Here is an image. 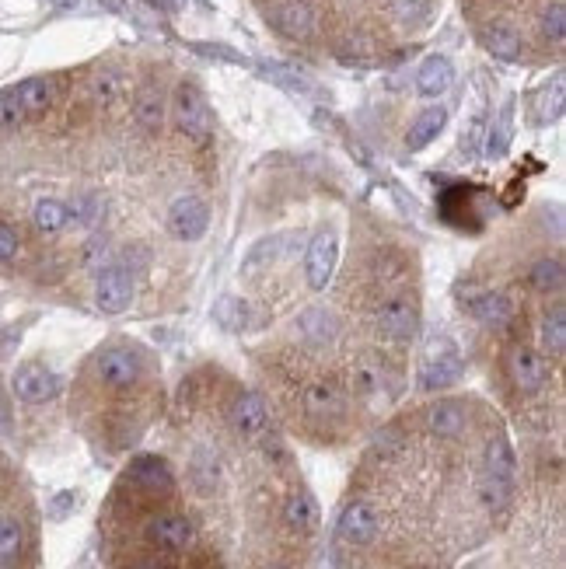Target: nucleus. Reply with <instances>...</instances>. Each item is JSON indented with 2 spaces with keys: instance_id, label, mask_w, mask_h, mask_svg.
Returning a JSON list of instances; mask_svg holds the SVG:
<instances>
[{
  "instance_id": "obj_1",
  "label": "nucleus",
  "mask_w": 566,
  "mask_h": 569,
  "mask_svg": "<svg viewBox=\"0 0 566 569\" xmlns=\"http://www.w3.org/2000/svg\"><path fill=\"white\" fill-rule=\"evenodd\" d=\"M172 119L179 126L182 137L196 140V144H207L210 133H214V112H210L207 98L196 84H179L172 95Z\"/></svg>"
},
{
  "instance_id": "obj_2",
  "label": "nucleus",
  "mask_w": 566,
  "mask_h": 569,
  "mask_svg": "<svg viewBox=\"0 0 566 569\" xmlns=\"http://www.w3.org/2000/svg\"><path fill=\"white\" fill-rule=\"evenodd\" d=\"M95 374L105 388H116V391H126L140 381L144 374V360L133 346H109L95 357Z\"/></svg>"
},
{
  "instance_id": "obj_3",
  "label": "nucleus",
  "mask_w": 566,
  "mask_h": 569,
  "mask_svg": "<svg viewBox=\"0 0 566 569\" xmlns=\"http://www.w3.org/2000/svg\"><path fill=\"white\" fill-rule=\"evenodd\" d=\"M465 364L462 357H458L455 343L451 339H434V343L427 346V357H423L420 364V384L427 391L434 388H448V384H455L462 378Z\"/></svg>"
},
{
  "instance_id": "obj_4",
  "label": "nucleus",
  "mask_w": 566,
  "mask_h": 569,
  "mask_svg": "<svg viewBox=\"0 0 566 569\" xmlns=\"http://www.w3.org/2000/svg\"><path fill=\"white\" fill-rule=\"evenodd\" d=\"M378 329L381 336L395 339V343H409L420 329V304L409 294H395L388 297L378 308Z\"/></svg>"
},
{
  "instance_id": "obj_5",
  "label": "nucleus",
  "mask_w": 566,
  "mask_h": 569,
  "mask_svg": "<svg viewBox=\"0 0 566 569\" xmlns=\"http://www.w3.org/2000/svg\"><path fill=\"white\" fill-rule=\"evenodd\" d=\"M133 301V276L126 266H119V262H112V266H105L102 273H98L95 280V304L102 315H123L126 308H130Z\"/></svg>"
},
{
  "instance_id": "obj_6",
  "label": "nucleus",
  "mask_w": 566,
  "mask_h": 569,
  "mask_svg": "<svg viewBox=\"0 0 566 569\" xmlns=\"http://www.w3.org/2000/svg\"><path fill=\"white\" fill-rule=\"evenodd\" d=\"M378 531H381V517L367 500H350L343 507V514H339V521H336L339 542L357 545V549H360V545H371L374 538H378Z\"/></svg>"
},
{
  "instance_id": "obj_7",
  "label": "nucleus",
  "mask_w": 566,
  "mask_h": 569,
  "mask_svg": "<svg viewBox=\"0 0 566 569\" xmlns=\"http://www.w3.org/2000/svg\"><path fill=\"white\" fill-rule=\"evenodd\" d=\"M507 374H511L514 388H518L521 395H535V391H542L549 381L546 357L528 350V346H514V350L507 353Z\"/></svg>"
},
{
  "instance_id": "obj_8",
  "label": "nucleus",
  "mask_w": 566,
  "mask_h": 569,
  "mask_svg": "<svg viewBox=\"0 0 566 569\" xmlns=\"http://www.w3.org/2000/svg\"><path fill=\"white\" fill-rule=\"evenodd\" d=\"M210 227V210L200 196H182L168 210V231L179 241H200Z\"/></svg>"
},
{
  "instance_id": "obj_9",
  "label": "nucleus",
  "mask_w": 566,
  "mask_h": 569,
  "mask_svg": "<svg viewBox=\"0 0 566 569\" xmlns=\"http://www.w3.org/2000/svg\"><path fill=\"white\" fill-rule=\"evenodd\" d=\"M193 521L182 514H154L147 521V542L158 545L161 552H186L193 545Z\"/></svg>"
},
{
  "instance_id": "obj_10",
  "label": "nucleus",
  "mask_w": 566,
  "mask_h": 569,
  "mask_svg": "<svg viewBox=\"0 0 566 569\" xmlns=\"http://www.w3.org/2000/svg\"><path fill=\"white\" fill-rule=\"evenodd\" d=\"M336 259H339V241L336 234L322 231L311 238L308 245V259H304V273H308V287L311 290H325L336 273Z\"/></svg>"
},
{
  "instance_id": "obj_11",
  "label": "nucleus",
  "mask_w": 566,
  "mask_h": 569,
  "mask_svg": "<svg viewBox=\"0 0 566 569\" xmlns=\"http://www.w3.org/2000/svg\"><path fill=\"white\" fill-rule=\"evenodd\" d=\"M11 388L21 402L39 405V402H49V398L60 391V378H56L53 371H46L42 364H21L11 378Z\"/></svg>"
},
{
  "instance_id": "obj_12",
  "label": "nucleus",
  "mask_w": 566,
  "mask_h": 569,
  "mask_svg": "<svg viewBox=\"0 0 566 569\" xmlns=\"http://www.w3.org/2000/svg\"><path fill=\"white\" fill-rule=\"evenodd\" d=\"M270 25L277 28L280 35H287V39H308L318 25V14L308 0H287V4H280L277 11L270 14Z\"/></svg>"
},
{
  "instance_id": "obj_13",
  "label": "nucleus",
  "mask_w": 566,
  "mask_h": 569,
  "mask_svg": "<svg viewBox=\"0 0 566 569\" xmlns=\"http://www.w3.org/2000/svg\"><path fill=\"white\" fill-rule=\"evenodd\" d=\"M462 308L486 325H507L514 318L511 297L497 294V290H469V294L462 297Z\"/></svg>"
},
{
  "instance_id": "obj_14",
  "label": "nucleus",
  "mask_w": 566,
  "mask_h": 569,
  "mask_svg": "<svg viewBox=\"0 0 566 569\" xmlns=\"http://www.w3.org/2000/svg\"><path fill=\"white\" fill-rule=\"evenodd\" d=\"M130 482L137 489H144L147 496H172L175 489V479L168 472V465L154 454H144L130 465Z\"/></svg>"
},
{
  "instance_id": "obj_15",
  "label": "nucleus",
  "mask_w": 566,
  "mask_h": 569,
  "mask_svg": "<svg viewBox=\"0 0 566 569\" xmlns=\"http://www.w3.org/2000/svg\"><path fill=\"white\" fill-rule=\"evenodd\" d=\"M231 423H235V430L242 437H266V423H270L266 402L256 391H242L235 398V405H231Z\"/></svg>"
},
{
  "instance_id": "obj_16",
  "label": "nucleus",
  "mask_w": 566,
  "mask_h": 569,
  "mask_svg": "<svg viewBox=\"0 0 566 569\" xmlns=\"http://www.w3.org/2000/svg\"><path fill=\"white\" fill-rule=\"evenodd\" d=\"M14 95H18L25 119H39V116H46V112L53 109L56 81H53V77H28V81L14 84Z\"/></svg>"
},
{
  "instance_id": "obj_17",
  "label": "nucleus",
  "mask_w": 566,
  "mask_h": 569,
  "mask_svg": "<svg viewBox=\"0 0 566 569\" xmlns=\"http://www.w3.org/2000/svg\"><path fill=\"white\" fill-rule=\"evenodd\" d=\"M304 409L315 419H332L346 409V398L332 381H311L308 388H304Z\"/></svg>"
},
{
  "instance_id": "obj_18",
  "label": "nucleus",
  "mask_w": 566,
  "mask_h": 569,
  "mask_svg": "<svg viewBox=\"0 0 566 569\" xmlns=\"http://www.w3.org/2000/svg\"><path fill=\"white\" fill-rule=\"evenodd\" d=\"M451 81H455V67H451L448 56H430L416 74V91L423 98H441L451 88Z\"/></svg>"
},
{
  "instance_id": "obj_19",
  "label": "nucleus",
  "mask_w": 566,
  "mask_h": 569,
  "mask_svg": "<svg viewBox=\"0 0 566 569\" xmlns=\"http://www.w3.org/2000/svg\"><path fill=\"white\" fill-rule=\"evenodd\" d=\"M133 119H137L144 130H161L165 126V95H161L158 84H144L133 98Z\"/></svg>"
},
{
  "instance_id": "obj_20",
  "label": "nucleus",
  "mask_w": 566,
  "mask_h": 569,
  "mask_svg": "<svg viewBox=\"0 0 566 569\" xmlns=\"http://www.w3.org/2000/svg\"><path fill=\"white\" fill-rule=\"evenodd\" d=\"M514 475H518V461H514L511 444H507V437H493L486 444V479L514 486Z\"/></svg>"
},
{
  "instance_id": "obj_21",
  "label": "nucleus",
  "mask_w": 566,
  "mask_h": 569,
  "mask_svg": "<svg viewBox=\"0 0 566 569\" xmlns=\"http://www.w3.org/2000/svg\"><path fill=\"white\" fill-rule=\"evenodd\" d=\"M88 91H91V102L102 105V109H109V105H116L119 98L126 95V74H123V70H116V67L95 70V74H91Z\"/></svg>"
},
{
  "instance_id": "obj_22",
  "label": "nucleus",
  "mask_w": 566,
  "mask_h": 569,
  "mask_svg": "<svg viewBox=\"0 0 566 569\" xmlns=\"http://www.w3.org/2000/svg\"><path fill=\"white\" fill-rule=\"evenodd\" d=\"M444 123H448V112H444L441 105H434V109L420 112V116L413 119V126H409V133H406V147H409V151H423V147H427L430 140L441 137Z\"/></svg>"
},
{
  "instance_id": "obj_23",
  "label": "nucleus",
  "mask_w": 566,
  "mask_h": 569,
  "mask_svg": "<svg viewBox=\"0 0 566 569\" xmlns=\"http://www.w3.org/2000/svg\"><path fill=\"white\" fill-rule=\"evenodd\" d=\"M283 521H287L290 531H297V535H311V531L318 528V507L315 500H311L308 493H290V500L283 503Z\"/></svg>"
},
{
  "instance_id": "obj_24",
  "label": "nucleus",
  "mask_w": 566,
  "mask_h": 569,
  "mask_svg": "<svg viewBox=\"0 0 566 569\" xmlns=\"http://www.w3.org/2000/svg\"><path fill=\"white\" fill-rule=\"evenodd\" d=\"M483 46H486V53H493L497 60H504V63H514L521 56V32L514 25H490L483 32Z\"/></svg>"
},
{
  "instance_id": "obj_25",
  "label": "nucleus",
  "mask_w": 566,
  "mask_h": 569,
  "mask_svg": "<svg viewBox=\"0 0 566 569\" xmlns=\"http://www.w3.org/2000/svg\"><path fill=\"white\" fill-rule=\"evenodd\" d=\"M427 426L437 437H458L465 430V405L462 402H434L427 409Z\"/></svg>"
},
{
  "instance_id": "obj_26",
  "label": "nucleus",
  "mask_w": 566,
  "mask_h": 569,
  "mask_svg": "<svg viewBox=\"0 0 566 569\" xmlns=\"http://www.w3.org/2000/svg\"><path fill=\"white\" fill-rule=\"evenodd\" d=\"M297 332H301L308 343L325 346L336 339V318H332L325 308H308V311H301V318H297Z\"/></svg>"
},
{
  "instance_id": "obj_27",
  "label": "nucleus",
  "mask_w": 566,
  "mask_h": 569,
  "mask_svg": "<svg viewBox=\"0 0 566 569\" xmlns=\"http://www.w3.org/2000/svg\"><path fill=\"white\" fill-rule=\"evenodd\" d=\"M32 224L42 234H60L70 224V206L60 203V199H39L32 210Z\"/></svg>"
},
{
  "instance_id": "obj_28",
  "label": "nucleus",
  "mask_w": 566,
  "mask_h": 569,
  "mask_svg": "<svg viewBox=\"0 0 566 569\" xmlns=\"http://www.w3.org/2000/svg\"><path fill=\"white\" fill-rule=\"evenodd\" d=\"M542 350L556 360L566 353V311H563V304H553V311H549L546 322H542Z\"/></svg>"
},
{
  "instance_id": "obj_29",
  "label": "nucleus",
  "mask_w": 566,
  "mask_h": 569,
  "mask_svg": "<svg viewBox=\"0 0 566 569\" xmlns=\"http://www.w3.org/2000/svg\"><path fill=\"white\" fill-rule=\"evenodd\" d=\"M283 245H287V241H283V238L256 241V245L249 248V255H245V259H242V273H245V276H252V273H259V269H270L273 262L280 259Z\"/></svg>"
},
{
  "instance_id": "obj_30",
  "label": "nucleus",
  "mask_w": 566,
  "mask_h": 569,
  "mask_svg": "<svg viewBox=\"0 0 566 569\" xmlns=\"http://www.w3.org/2000/svg\"><path fill=\"white\" fill-rule=\"evenodd\" d=\"M511 137H514V102H507L504 109H500L493 130H490V140H486V154H490V158H504L507 147H511Z\"/></svg>"
},
{
  "instance_id": "obj_31",
  "label": "nucleus",
  "mask_w": 566,
  "mask_h": 569,
  "mask_svg": "<svg viewBox=\"0 0 566 569\" xmlns=\"http://www.w3.org/2000/svg\"><path fill=\"white\" fill-rule=\"evenodd\" d=\"M528 280H532V287L539 290V294H560L563 290V262L560 259H539L532 266V273H528Z\"/></svg>"
},
{
  "instance_id": "obj_32",
  "label": "nucleus",
  "mask_w": 566,
  "mask_h": 569,
  "mask_svg": "<svg viewBox=\"0 0 566 569\" xmlns=\"http://www.w3.org/2000/svg\"><path fill=\"white\" fill-rule=\"evenodd\" d=\"M25 549V528L14 517H0V566H11Z\"/></svg>"
},
{
  "instance_id": "obj_33",
  "label": "nucleus",
  "mask_w": 566,
  "mask_h": 569,
  "mask_svg": "<svg viewBox=\"0 0 566 569\" xmlns=\"http://www.w3.org/2000/svg\"><path fill=\"white\" fill-rule=\"evenodd\" d=\"M214 318L224 329H245V325H249V304L235 294H224L221 301L214 304Z\"/></svg>"
},
{
  "instance_id": "obj_34",
  "label": "nucleus",
  "mask_w": 566,
  "mask_h": 569,
  "mask_svg": "<svg viewBox=\"0 0 566 569\" xmlns=\"http://www.w3.org/2000/svg\"><path fill=\"white\" fill-rule=\"evenodd\" d=\"M542 39L546 42H553V46H563V39H566V7H563V0H553V4L542 11Z\"/></svg>"
},
{
  "instance_id": "obj_35",
  "label": "nucleus",
  "mask_w": 566,
  "mask_h": 569,
  "mask_svg": "<svg viewBox=\"0 0 566 569\" xmlns=\"http://www.w3.org/2000/svg\"><path fill=\"white\" fill-rule=\"evenodd\" d=\"M353 391H360V395H374V391L381 388V367L371 364V360H360V364H353Z\"/></svg>"
},
{
  "instance_id": "obj_36",
  "label": "nucleus",
  "mask_w": 566,
  "mask_h": 569,
  "mask_svg": "<svg viewBox=\"0 0 566 569\" xmlns=\"http://www.w3.org/2000/svg\"><path fill=\"white\" fill-rule=\"evenodd\" d=\"M25 123V112H21V102L14 95V88L0 91V130H18Z\"/></svg>"
},
{
  "instance_id": "obj_37",
  "label": "nucleus",
  "mask_w": 566,
  "mask_h": 569,
  "mask_svg": "<svg viewBox=\"0 0 566 569\" xmlns=\"http://www.w3.org/2000/svg\"><path fill=\"white\" fill-rule=\"evenodd\" d=\"M392 11L402 21H416L430 11V0H392Z\"/></svg>"
},
{
  "instance_id": "obj_38",
  "label": "nucleus",
  "mask_w": 566,
  "mask_h": 569,
  "mask_svg": "<svg viewBox=\"0 0 566 569\" xmlns=\"http://www.w3.org/2000/svg\"><path fill=\"white\" fill-rule=\"evenodd\" d=\"M21 248V238L11 224H0V262H11Z\"/></svg>"
},
{
  "instance_id": "obj_39",
  "label": "nucleus",
  "mask_w": 566,
  "mask_h": 569,
  "mask_svg": "<svg viewBox=\"0 0 566 569\" xmlns=\"http://www.w3.org/2000/svg\"><path fill=\"white\" fill-rule=\"evenodd\" d=\"M74 507H77V493H60V496H53V503H49V521H63L67 514H74Z\"/></svg>"
},
{
  "instance_id": "obj_40",
  "label": "nucleus",
  "mask_w": 566,
  "mask_h": 569,
  "mask_svg": "<svg viewBox=\"0 0 566 569\" xmlns=\"http://www.w3.org/2000/svg\"><path fill=\"white\" fill-rule=\"evenodd\" d=\"M196 53H203V56H210V60H224V63H245V56H238L235 49H228V46H193Z\"/></svg>"
},
{
  "instance_id": "obj_41",
  "label": "nucleus",
  "mask_w": 566,
  "mask_h": 569,
  "mask_svg": "<svg viewBox=\"0 0 566 569\" xmlns=\"http://www.w3.org/2000/svg\"><path fill=\"white\" fill-rule=\"evenodd\" d=\"M130 569H172V566H168L165 559H137Z\"/></svg>"
},
{
  "instance_id": "obj_42",
  "label": "nucleus",
  "mask_w": 566,
  "mask_h": 569,
  "mask_svg": "<svg viewBox=\"0 0 566 569\" xmlns=\"http://www.w3.org/2000/svg\"><path fill=\"white\" fill-rule=\"evenodd\" d=\"M7 419H11V416H7V405H4V395H0V430H7Z\"/></svg>"
},
{
  "instance_id": "obj_43",
  "label": "nucleus",
  "mask_w": 566,
  "mask_h": 569,
  "mask_svg": "<svg viewBox=\"0 0 566 569\" xmlns=\"http://www.w3.org/2000/svg\"><path fill=\"white\" fill-rule=\"evenodd\" d=\"M203 569H224L221 563H203Z\"/></svg>"
},
{
  "instance_id": "obj_44",
  "label": "nucleus",
  "mask_w": 566,
  "mask_h": 569,
  "mask_svg": "<svg viewBox=\"0 0 566 569\" xmlns=\"http://www.w3.org/2000/svg\"><path fill=\"white\" fill-rule=\"evenodd\" d=\"M273 569H290V566H273Z\"/></svg>"
}]
</instances>
